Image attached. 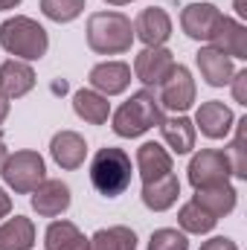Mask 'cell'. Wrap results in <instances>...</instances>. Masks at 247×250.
Returning a JSON list of instances; mask_svg holds the SVG:
<instances>
[{
    "label": "cell",
    "instance_id": "obj_1",
    "mask_svg": "<svg viewBox=\"0 0 247 250\" xmlns=\"http://www.w3.org/2000/svg\"><path fill=\"white\" fill-rule=\"evenodd\" d=\"M0 47L18 62H41L50 50V35L38 21L15 15L0 23Z\"/></svg>",
    "mask_w": 247,
    "mask_h": 250
},
{
    "label": "cell",
    "instance_id": "obj_2",
    "mask_svg": "<svg viewBox=\"0 0 247 250\" xmlns=\"http://www.w3.org/2000/svg\"><path fill=\"white\" fill-rule=\"evenodd\" d=\"M163 120H166V111L160 108L157 96L151 90H137V93H131L128 102H123L111 114V128L117 137L134 140V137H143L145 131H151L154 125H160Z\"/></svg>",
    "mask_w": 247,
    "mask_h": 250
},
{
    "label": "cell",
    "instance_id": "obj_3",
    "mask_svg": "<svg viewBox=\"0 0 247 250\" xmlns=\"http://www.w3.org/2000/svg\"><path fill=\"white\" fill-rule=\"evenodd\" d=\"M134 44V23L123 12H93L87 18V47L99 56H123Z\"/></svg>",
    "mask_w": 247,
    "mask_h": 250
},
{
    "label": "cell",
    "instance_id": "obj_4",
    "mask_svg": "<svg viewBox=\"0 0 247 250\" xmlns=\"http://www.w3.org/2000/svg\"><path fill=\"white\" fill-rule=\"evenodd\" d=\"M131 157L117 146H105L93 154L90 160V184L99 195L105 198H117L131 187Z\"/></svg>",
    "mask_w": 247,
    "mask_h": 250
},
{
    "label": "cell",
    "instance_id": "obj_5",
    "mask_svg": "<svg viewBox=\"0 0 247 250\" xmlns=\"http://www.w3.org/2000/svg\"><path fill=\"white\" fill-rule=\"evenodd\" d=\"M3 181L15 195H29L47 181V166L44 157L32 148H21L15 154H9L6 166H3Z\"/></svg>",
    "mask_w": 247,
    "mask_h": 250
},
{
    "label": "cell",
    "instance_id": "obj_6",
    "mask_svg": "<svg viewBox=\"0 0 247 250\" xmlns=\"http://www.w3.org/2000/svg\"><path fill=\"white\" fill-rule=\"evenodd\" d=\"M189 184L192 189H204V187H215V184H227L233 169L230 160L221 148H201L192 160H189Z\"/></svg>",
    "mask_w": 247,
    "mask_h": 250
},
{
    "label": "cell",
    "instance_id": "obj_7",
    "mask_svg": "<svg viewBox=\"0 0 247 250\" xmlns=\"http://www.w3.org/2000/svg\"><path fill=\"white\" fill-rule=\"evenodd\" d=\"M157 102L163 111H172V114H184L195 105V79H192L189 67H184V64L172 67V73L160 82Z\"/></svg>",
    "mask_w": 247,
    "mask_h": 250
},
{
    "label": "cell",
    "instance_id": "obj_8",
    "mask_svg": "<svg viewBox=\"0 0 247 250\" xmlns=\"http://www.w3.org/2000/svg\"><path fill=\"white\" fill-rule=\"evenodd\" d=\"M175 53L166 47H145L137 59H134V76L145 84V87H160V82L172 73L175 67Z\"/></svg>",
    "mask_w": 247,
    "mask_h": 250
},
{
    "label": "cell",
    "instance_id": "obj_9",
    "mask_svg": "<svg viewBox=\"0 0 247 250\" xmlns=\"http://www.w3.org/2000/svg\"><path fill=\"white\" fill-rule=\"evenodd\" d=\"M218 21H221V9L215 3H189L181 12V29L192 41H206L209 44Z\"/></svg>",
    "mask_w": 247,
    "mask_h": 250
},
{
    "label": "cell",
    "instance_id": "obj_10",
    "mask_svg": "<svg viewBox=\"0 0 247 250\" xmlns=\"http://www.w3.org/2000/svg\"><path fill=\"white\" fill-rule=\"evenodd\" d=\"M172 35V18L160 6H148L134 21V38H140L145 47H163Z\"/></svg>",
    "mask_w": 247,
    "mask_h": 250
},
{
    "label": "cell",
    "instance_id": "obj_11",
    "mask_svg": "<svg viewBox=\"0 0 247 250\" xmlns=\"http://www.w3.org/2000/svg\"><path fill=\"white\" fill-rule=\"evenodd\" d=\"M195 131H201L204 137H209V140H224L230 131H233V125H236V117H233V111L224 105V102H218V99H209V102H204L198 111H195Z\"/></svg>",
    "mask_w": 247,
    "mask_h": 250
},
{
    "label": "cell",
    "instance_id": "obj_12",
    "mask_svg": "<svg viewBox=\"0 0 247 250\" xmlns=\"http://www.w3.org/2000/svg\"><path fill=\"white\" fill-rule=\"evenodd\" d=\"M32 198V209L41 215V218H59L62 212L70 209V201H73V195H70V187L64 184V181H56V178H47L41 187L35 189V192H29Z\"/></svg>",
    "mask_w": 247,
    "mask_h": 250
},
{
    "label": "cell",
    "instance_id": "obj_13",
    "mask_svg": "<svg viewBox=\"0 0 247 250\" xmlns=\"http://www.w3.org/2000/svg\"><path fill=\"white\" fill-rule=\"evenodd\" d=\"M87 82H90V90H96L102 96H120L131 84V67L125 62H102L90 67Z\"/></svg>",
    "mask_w": 247,
    "mask_h": 250
},
{
    "label": "cell",
    "instance_id": "obj_14",
    "mask_svg": "<svg viewBox=\"0 0 247 250\" xmlns=\"http://www.w3.org/2000/svg\"><path fill=\"white\" fill-rule=\"evenodd\" d=\"M209 47L221 50V53L230 56V59L245 62L247 59V26L242 21H236V18L221 15L215 32H212V38H209Z\"/></svg>",
    "mask_w": 247,
    "mask_h": 250
},
{
    "label": "cell",
    "instance_id": "obj_15",
    "mask_svg": "<svg viewBox=\"0 0 247 250\" xmlns=\"http://www.w3.org/2000/svg\"><path fill=\"white\" fill-rule=\"evenodd\" d=\"M35 87V70L29 67V62H18L9 59L6 64H0V96L3 99H21Z\"/></svg>",
    "mask_w": 247,
    "mask_h": 250
},
{
    "label": "cell",
    "instance_id": "obj_16",
    "mask_svg": "<svg viewBox=\"0 0 247 250\" xmlns=\"http://www.w3.org/2000/svg\"><path fill=\"white\" fill-rule=\"evenodd\" d=\"M195 62H198V70H201V79H204L209 87H224V84H230V79H233V73H236L233 59L224 56L221 50L209 47V44L198 50Z\"/></svg>",
    "mask_w": 247,
    "mask_h": 250
},
{
    "label": "cell",
    "instance_id": "obj_17",
    "mask_svg": "<svg viewBox=\"0 0 247 250\" xmlns=\"http://www.w3.org/2000/svg\"><path fill=\"white\" fill-rule=\"evenodd\" d=\"M50 154H53V160L62 166L64 172H76L79 166H84L87 143L76 131H59L53 137V143H50Z\"/></svg>",
    "mask_w": 247,
    "mask_h": 250
},
{
    "label": "cell",
    "instance_id": "obj_18",
    "mask_svg": "<svg viewBox=\"0 0 247 250\" xmlns=\"http://www.w3.org/2000/svg\"><path fill=\"white\" fill-rule=\"evenodd\" d=\"M178 195H181V181H178L175 172H169V175H163L157 181L143 184V195L140 198H143V204L151 212H166V209H172L178 204Z\"/></svg>",
    "mask_w": 247,
    "mask_h": 250
},
{
    "label": "cell",
    "instance_id": "obj_19",
    "mask_svg": "<svg viewBox=\"0 0 247 250\" xmlns=\"http://www.w3.org/2000/svg\"><path fill=\"white\" fill-rule=\"evenodd\" d=\"M137 172H140L143 184L157 181V178H163V175L172 172V154H169L160 143L148 140V143H143V146L137 148Z\"/></svg>",
    "mask_w": 247,
    "mask_h": 250
},
{
    "label": "cell",
    "instance_id": "obj_20",
    "mask_svg": "<svg viewBox=\"0 0 247 250\" xmlns=\"http://www.w3.org/2000/svg\"><path fill=\"white\" fill-rule=\"evenodd\" d=\"M157 128H160L163 143H166L175 154H189V151L195 148V137H198V131H195V123H192L189 117H184V114L166 117Z\"/></svg>",
    "mask_w": 247,
    "mask_h": 250
},
{
    "label": "cell",
    "instance_id": "obj_21",
    "mask_svg": "<svg viewBox=\"0 0 247 250\" xmlns=\"http://www.w3.org/2000/svg\"><path fill=\"white\" fill-rule=\"evenodd\" d=\"M198 207H204L209 215L215 218H224L236 209V201H239V192L233 189V184H215V187H204L195 189V198H192Z\"/></svg>",
    "mask_w": 247,
    "mask_h": 250
},
{
    "label": "cell",
    "instance_id": "obj_22",
    "mask_svg": "<svg viewBox=\"0 0 247 250\" xmlns=\"http://www.w3.org/2000/svg\"><path fill=\"white\" fill-rule=\"evenodd\" d=\"M73 111L87 125H105L111 117V102H108V96H102L90 87H82L73 93Z\"/></svg>",
    "mask_w": 247,
    "mask_h": 250
},
{
    "label": "cell",
    "instance_id": "obj_23",
    "mask_svg": "<svg viewBox=\"0 0 247 250\" xmlns=\"http://www.w3.org/2000/svg\"><path fill=\"white\" fill-rule=\"evenodd\" d=\"M35 248V224L23 215L6 218L0 224V250H32Z\"/></svg>",
    "mask_w": 247,
    "mask_h": 250
},
{
    "label": "cell",
    "instance_id": "obj_24",
    "mask_svg": "<svg viewBox=\"0 0 247 250\" xmlns=\"http://www.w3.org/2000/svg\"><path fill=\"white\" fill-rule=\"evenodd\" d=\"M44 248L47 250H87L84 233L73 221H53L44 233Z\"/></svg>",
    "mask_w": 247,
    "mask_h": 250
},
{
    "label": "cell",
    "instance_id": "obj_25",
    "mask_svg": "<svg viewBox=\"0 0 247 250\" xmlns=\"http://www.w3.org/2000/svg\"><path fill=\"white\" fill-rule=\"evenodd\" d=\"M87 250H137V236L131 227H105L87 239Z\"/></svg>",
    "mask_w": 247,
    "mask_h": 250
},
{
    "label": "cell",
    "instance_id": "obj_26",
    "mask_svg": "<svg viewBox=\"0 0 247 250\" xmlns=\"http://www.w3.org/2000/svg\"><path fill=\"white\" fill-rule=\"evenodd\" d=\"M178 224L184 233H192V236H204V233H212V227L218 224L215 215H209L204 207H198L195 201H186L178 212Z\"/></svg>",
    "mask_w": 247,
    "mask_h": 250
},
{
    "label": "cell",
    "instance_id": "obj_27",
    "mask_svg": "<svg viewBox=\"0 0 247 250\" xmlns=\"http://www.w3.org/2000/svg\"><path fill=\"white\" fill-rule=\"evenodd\" d=\"M233 128H236V137H233V143H230V148H227L224 154H227V160H230L233 175H236L239 181H247V117L236 120Z\"/></svg>",
    "mask_w": 247,
    "mask_h": 250
},
{
    "label": "cell",
    "instance_id": "obj_28",
    "mask_svg": "<svg viewBox=\"0 0 247 250\" xmlns=\"http://www.w3.org/2000/svg\"><path fill=\"white\" fill-rule=\"evenodd\" d=\"M84 0H41V12L44 18L56 21V23H70L84 12Z\"/></svg>",
    "mask_w": 247,
    "mask_h": 250
},
{
    "label": "cell",
    "instance_id": "obj_29",
    "mask_svg": "<svg viewBox=\"0 0 247 250\" xmlns=\"http://www.w3.org/2000/svg\"><path fill=\"white\" fill-rule=\"evenodd\" d=\"M148 250H189V239L184 230L175 227H160L151 233L148 239Z\"/></svg>",
    "mask_w": 247,
    "mask_h": 250
},
{
    "label": "cell",
    "instance_id": "obj_30",
    "mask_svg": "<svg viewBox=\"0 0 247 250\" xmlns=\"http://www.w3.org/2000/svg\"><path fill=\"white\" fill-rule=\"evenodd\" d=\"M230 87H233V99H236L239 105H247V70H236V73H233Z\"/></svg>",
    "mask_w": 247,
    "mask_h": 250
},
{
    "label": "cell",
    "instance_id": "obj_31",
    "mask_svg": "<svg viewBox=\"0 0 247 250\" xmlns=\"http://www.w3.org/2000/svg\"><path fill=\"white\" fill-rule=\"evenodd\" d=\"M201 250H239V248H236V242L227 239V236H212L209 242L201 245Z\"/></svg>",
    "mask_w": 247,
    "mask_h": 250
},
{
    "label": "cell",
    "instance_id": "obj_32",
    "mask_svg": "<svg viewBox=\"0 0 247 250\" xmlns=\"http://www.w3.org/2000/svg\"><path fill=\"white\" fill-rule=\"evenodd\" d=\"M9 212H12V198H9V192L0 187V221L3 218H9Z\"/></svg>",
    "mask_w": 247,
    "mask_h": 250
},
{
    "label": "cell",
    "instance_id": "obj_33",
    "mask_svg": "<svg viewBox=\"0 0 247 250\" xmlns=\"http://www.w3.org/2000/svg\"><path fill=\"white\" fill-rule=\"evenodd\" d=\"M6 117H9V99L0 96V125L6 123Z\"/></svg>",
    "mask_w": 247,
    "mask_h": 250
},
{
    "label": "cell",
    "instance_id": "obj_34",
    "mask_svg": "<svg viewBox=\"0 0 247 250\" xmlns=\"http://www.w3.org/2000/svg\"><path fill=\"white\" fill-rule=\"evenodd\" d=\"M236 15L239 18H247V0H236Z\"/></svg>",
    "mask_w": 247,
    "mask_h": 250
},
{
    "label": "cell",
    "instance_id": "obj_35",
    "mask_svg": "<svg viewBox=\"0 0 247 250\" xmlns=\"http://www.w3.org/2000/svg\"><path fill=\"white\" fill-rule=\"evenodd\" d=\"M6 160H9V148H6L3 140H0V172H3V166H6Z\"/></svg>",
    "mask_w": 247,
    "mask_h": 250
},
{
    "label": "cell",
    "instance_id": "obj_36",
    "mask_svg": "<svg viewBox=\"0 0 247 250\" xmlns=\"http://www.w3.org/2000/svg\"><path fill=\"white\" fill-rule=\"evenodd\" d=\"M23 0H0V12H6V9H15V6H21Z\"/></svg>",
    "mask_w": 247,
    "mask_h": 250
},
{
    "label": "cell",
    "instance_id": "obj_37",
    "mask_svg": "<svg viewBox=\"0 0 247 250\" xmlns=\"http://www.w3.org/2000/svg\"><path fill=\"white\" fill-rule=\"evenodd\" d=\"M105 3H108V6H128L131 0H105Z\"/></svg>",
    "mask_w": 247,
    "mask_h": 250
}]
</instances>
